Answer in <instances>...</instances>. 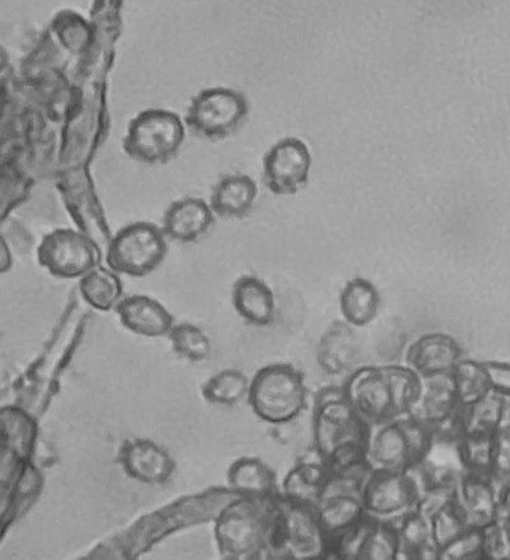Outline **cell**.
I'll list each match as a JSON object with an SVG mask.
<instances>
[{"instance_id":"20","label":"cell","mask_w":510,"mask_h":560,"mask_svg":"<svg viewBox=\"0 0 510 560\" xmlns=\"http://www.w3.org/2000/svg\"><path fill=\"white\" fill-rule=\"evenodd\" d=\"M329 477V467L313 448L310 456L300 458L288 470L280 487L281 497L288 502L316 510Z\"/></svg>"},{"instance_id":"1","label":"cell","mask_w":510,"mask_h":560,"mask_svg":"<svg viewBox=\"0 0 510 560\" xmlns=\"http://www.w3.org/2000/svg\"><path fill=\"white\" fill-rule=\"evenodd\" d=\"M280 495L236 497V500L228 503L220 512L215 524L220 553L239 560H268Z\"/></svg>"},{"instance_id":"27","label":"cell","mask_w":510,"mask_h":560,"mask_svg":"<svg viewBox=\"0 0 510 560\" xmlns=\"http://www.w3.org/2000/svg\"><path fill=\"white\" fill-rule=\"evenodd\" d=\"M251 378L240 370L227 368L213 374L201 388L204 401L211 405L233 408L248 400Z\"/></svg>"},{"instance_id":"21","label":"cell","mask_w":510,"mask_h":560,"mask_svg":"<svg viewBox=\"0 0 510 560\" xmlns=\"http://www.w3.org/2000/svg\"><path fill=\"white\" fill-rule=\"evenodd\" d=\"M232 302L238 316L251 326H270L276 318L275 293L254 275H242L234 282Z\"/></svg>"},{"instance_id":"4","label":"cell","mask_w":510,"mask_h":560,"mask_svg":"<svg viewBox=\"0 0 510 560\" xmlns=\"http://www.w3.org/2000/svg\"><path fill=\"white\" fill-rule=\"evenodd\" d=\"M306 377L292 364L261 368L250 381L248 405L258 419L271 425L290 424L308 406Z\"/></svg>"},{"instance_id":"32","label":"cell","mask_w":510,"mask_h":560,"mask_svg":"<svg viewBox=\"0 0 510 560\" xmlns=\"http://www.w3.org/2000/svg\"><path fill=\"white\" fill-rule=\"evenodd\" d=\"M51 28L58 36L60 44L71 52L85 51L93 42V30H91L88 22L79 13L72 11L59 12L51 23Z\"/></svg>"},{"instance_id":"30","label":"cell","mask_w":510,"mask_h":560,"mask_svg":"<svg viewBox=\"0 0 510 560\" xmlns=\"http://www.w3.org/2000/svg\"><path fill=\"white\" fill-rule=\"evenodd\" d=\"M175 354L190 363H202L212 352V342L200 326L181 322L167 335Z\"/></svg>"},{"instance_id":"33","label":"cell","mask_w":510,"mask_h":560,"mask_svg":"<svg viewBox=\"0 0 510 560\" xmlns=\"http://www.w3.org/2000/svg\"><path fill=\"white\" fill-rule=\"evenodd\" d=\"M428 520L432 541L439 549L446 547L447 544L452 542L456 538H460L462 534L470 530L460 511L456 510L453 500L434 512Z\"/></svg>"},{"instance_id":"19","label":"cell","mask_w":510,"mask_h":560,"mask_svg":"<svg viewBox=\"0 0 510 560\" xmlns=\"http://www.w3.org/2000/svg\"><path fill=\"white\" fill-rule=\"evenodd\" d=\"M116 313L120 325L127 331L146 339L167 337L177 324L171 312L157 299L149 295L126 296Z\"/></svg>"},{"instance_id":"13","label":"cell","mask_w":510,"mask_h":560,"mask_svg":"<svg viewBox=\"0 0 510 560\" xmlns=\"http://www.w3.org/2000/svg\"><path fill=\"white\" fill-rule=\"evenodd\" d=\"M330 553L336 560H401L393 526L369 517L331 539Z\"/></svg>"},{"instance_id":"17","label":"cell","mask_w":510,"mask_h":560,"mask_svg":"<svg viewBox=\"0 0 510 560\" xmlns=\"http://www.w3.org/2000/svg\"><path fill=\"white\" fill-rule=\"evenodd\" d=\"M216 214L210 203L198 197H185L167 207L162 229L167 240L181 244L195 243L215 225Z\"/></svg>"},{"instance_id":"6","label":"cell","mask_w":510,"mask_h":560,"mask_svg":"<svg viewBox=\"0 0 510 560\" xmlns=\"http://www.w3.org/2000/svg\"><path fill=\"white\" fill-rule=\"evenodd\" d=\"M169 253L162 226L147 221L121 228L106 245V265L119 276L143 279L154 273Z\"/></svg>"},{"instance_id":"26","label":"cell","mask_w":510,"mask_h":560,"mask_svg":"<svg viewBox=\"0 0 510 560\" xmlns=\"http://www.w3.org/2000/svg\"><path fill=\"white\" fill-rule=\"evenodd\" d=\"M37 432L36 420L21 406L3 409L4 451L10 450L16 459L32 463Z\"/></svg>"},{"instance_id":"3","label":"cell","mask_w":510,"mask_h":560,"mask_svg":"<svg viewBox=\"0 0 510 560\" xmlns=\"http://www.w3.org/2000/svg\"><path fill=\"white\" fill-rule=\"evenodd\" d=\"M436 434L408 417L370 425L365 459L371 471H407L431 455Z\"/></svg>"},{"instance_id":"18","label":"cell","mask_w":510,"mask_h":560,"mask_svg":"<svg viewBox=\"0 0 510 560\" xmlns=\"http://www.w3.org/2000/svg\"><path fill=\"white\" fill-rule=\"evenodd\" d=\"M460 343L441 332L425 334L411 343L407 365L420 377L452 374L463 359Z\"/></svg>"},{"instance_id":"37","label":"cell","mask_w":510,"mask_h":560,"mask_svg":"<svg viewBox=\"0 0 510 560\" xmlns=\"http://www.w3.org/2000/svg\"><path fill=\"white\" fill-rule=\"evenodd\" d=\"M484 365L491 393L510 400V363L489 360Z\"/></svg>"},{"instance_id":"2","label":"cell","mask_w":510,"mask_h":560,"mask_svg":"<svg viewBox=\"0 0 510 560\" xmlns=\"http://www.w3.org/2000/svg\"><path fill=\"white\" fill-rule=\"evenodd\" d=\"M370 425L344 400L315 406L313 448L330 471L367 462Z\"/></svg>"},{"instance_id":"40","label":"cell","mask_w":510,"mask_h":560,"mask_svg":"<svg viewBox=\"0 0 510 560\" xmlns=\"http://www.w3.org/2000/svg\"><path fill=\"white\" fill-rule=\"evenodd\" d=\"M500 560H510V559H500Z\"/></svg>"},{"instance_id":"42","label":"cell","mask_w":510,"mask_h":560,"mask_svg":"<svg viewBox=\"0 0 510 560\" xmlns=\"http://www.w3.org/2000/svg\"><path fill=\"white\" fill-rule=\"evenodd\" d=\"M269 560H272V559H269Z\"/></svg>"},{"instance_id":"7","label":"cell","mask_w":510,"mask_h":560,"mask_svg":"<svg viewBox=\"0 0 510 560\" xmlns=\"http://www.w3.org/2000/svg\"><path fill=\"white\" fill-rule=\"evenodd\" d=\"M329 550L330 539L316 510L288 502L280 495L268 560H322Z\"/></svg>"},{"instance_id":"8","label":"cell","mask_w":510,"mask_h":560,"mask_svg":"<svg viewBox=\"0 0 510 560\" xmlns=\"http://www.w3.org/2000/svg\"><path fill=\"white\" fill-rule=\"evenodd\" d=\"M250 105L242 92L228 88H209L190 100L186 127L195 137L210 142L227 140L246 125Z\"/></svg>"},{"instance_id":"15","label":"cell","mask_w":510,"mask_h":560,"mask_svg":"<svg viewBox=\"0 0 510 560\" xmlns=\"http://www.w3.org/2000/svg\"><path fill=\"white\" fill-rule=\"evenodd\" d=\"M453 501L470 530H483L495 523L498 486L491 478L461 471L455 480Z\"/></svg>"},{"instance_id":"10","label":"cell","mask_w":510,"mask_h":560,"mask_svg":"<svg viewBox=\"0 0 510 560\" xmlns=\"http://www.w3.org/2000/svg\"><path fill=\"white\" fill-rule=\"evenodd\" d=\"M36 258L52 278L81 280L102 266L103 250L100 244L86 233L60 228L43 236Z\"/></svg>"},{"instance_id":"38","label":"cell","mask_w":510,"mask_h":560,"mask_svg":"<svg viewBox=\"0 0 510 560\" xmlns=\"http://www.w3.org/2000/svg\"><path fill=\"white\" fill-rule=\"evenodd\" d=\"M12 267V256L11 249L9 248V244H7L5 237L3 236L2 244V270L0 272L5 273Z\"/></svg>"},{"instance_id":"28","label":"cell","mask_w":510,"mask_h":560,"mask_svg":"<svg viewBox=\"0 0 510 560\" xmlns=\"http://www.w3.org/2000/svg\"><path fill=\"white\" fill-rule=\"evenodd\" d=\"M495 439L497 435H462L455 442L461 471L491 478Z\"/></svg>"},{"instance_id":"16","label":"cell","mask_w":510,"mask_h":560,"mask_svg":"<svg viewBox=\"0 0 510 560\" xmlns=\"http://www.w3.org/2000/svg\"><path fill=\"white\" fill-rule=\"evenodd\" d=\"M361 341L357 329L344 320L334 322L319 339L317 362L332 377L345 380L360 368Z\"/></svg>"},{"instance_id":"11","label":"cell","mask_w":510,"mask_h":560,"mask_svg":"<svg viewBox=\"0 0 510 560\" xmlns=\"http://www.w3.org/2000/svg\"><path fill=\"white\" fill-rule=\"evenodd\" d=\"M342 386L346 401L369 425L400 418L386 365H361Z\"/></svg>"},{"instance_id":"23","label":"cell","mask_w":510,"mask_h":560,"mask_svg":"<svg viewBox=\"0 0 510 560\" xmlns=\"http://www.w3.org/2000/svg\"><path fill=\"white\" fill-rule=\"evenodd\" d=\"M227 485L236 497L273 498L281 494L277 474L260 457H240L228 467Z\"/></svg>"},{"instance_id":"39","label":"cell","mask_w":510,"mask_h":560,"mask_svg":"<svg viewBox=\"0 0 510 560\" xmlns=\"http://www.w3.org/2000/svg\"><path fill=\"white\" fill-rule=\"evenodd\" d=\"M221 560H239V559L224 557V559H221Z\"/></svg>"},{"instance_id":"9","label":"cell","mask_w":510,"mask_h":560,"mask_svg":"<svg viewBox=\"0 0 510 560\" xmlns=\"http://www.w3.org/2000/svg\"><path fill=\"white\" fill-rule=\"evenodd\" d=\"M424 492L416 466L407 471H372L363 493L365 515L377 523L398 524L417 511Z\"/></svg>"},{"instance_id":"36","label":"cell","mask_w":510,"mask_h":560,"mask_svg":"<svg viewBox=\"0 0 510 560\" xmlns=\"http://www.w3.org/2000/svg\"><path fill=\"white\" fill-rule=\"evenodd\" d=\"M482 535L487 560L510 559L508 527L494 523L483 528Z\"/></svg>"},{"instance_id":"29","label":"cell","mask_w":510,"mask_h":560,"mask_svg":"<svg viewBox=\"0 0 510 560\" xmlns=\"http://www.w3.org/2000/svg\"><path fill=\"white\" fill-rule=\"evenodd\" d=\"M456 397L466 408L491 393L487 382L484 362L463 358L452 372Z\"/></svg>"},{"instance_id":"14","label":"cell","mask_w":510,"mask_h":560,"mask_svg":"<svg viewBox=\"0 0 510 560\" xmlns=\"http://www.w3.org/2000/svg\"><path fill=\"white\" fill-rule=\"evenodd\" d=\"M117 462L129 479L146 486H165L177 470L169 451L149 439L121 442Z\"/></svg>"},{"instance_id":"22","label":"cell","mask_w":510,"mask_h":560,"mask_svg":"<svg viewBox=\"0 0 510 560\" xmlns=\"http://www.w3.org/2000/svg\"><path fill=\"white\" fill-rule=\"evenodd\" d=\"M258 198V186L247 174H228L213 187L210 206L217 218L240 220L247 218Z\"/></svg>"},{"instance_id":"41","label":"cell","mask_w":510,"mask_h":560,"mask_svg":"<svg viewBox=\"0 0 510 560\" xmlns=\"http://www.w3.org/2000/svg\"><path fill=\"white\" fill-rule=\"evenodd\" d=\"M509 535H510V525H509Z\"/></svg>"},{"instance_id":"12","label":"cell","mask_w":510,"mask_h":560,"mask_svg":"<svg viewBox=\"0 0 510 560\" xmlns=\"http://www.w3.org/2000/svg\"><path fill=\"white\" fill-rule=\"evenodd\" d=\"M311 155L299 138L287 137L273 144L263 158V180L273 195H295L309 180Z\"/></svg>"},{"instance_id":"5","label":"cell","mask_w":510,"mask_h":560,"mask_svg":"<svg viewBox=\"0 0 510 560\" xmlns=\"http://www.w3.org/2000/svg\"><path fill=\"white\" fill-rule=\"evenodd\" d=\"M186 137V122L177 113L151 107L129 121L123 150L135 163L166 165L178 156Z\"/></svg>"},{"instance_id":"25","label":"cell","mask_w":510,"mask_h":560,"mask_svg":"<svg viewBox=\"0 0 510 560\" xmlns=\"http://www.w3.org/2000/svg\"><path fill=\"white\" fill-rule=\"evenodd\" d=\"M80 295L91 308L102 312H116L124 295L123 282L111 268L98 266L79 283Z\"/></svg>"},{"instance_id":"31","label":"cell","mask_w":510,"mask_h":560,"mask_svg":"<svg viewBox=\"0 0 510 560\" xmlns=\"http://www.w3.org/2000/svg\"><path fill=\"white\" fill-rule=\"evenodd\" d=\"M398 535L401 560L418 553L432 546V536L429 520L416 511L410 516L392 525Z\"/></svg>"},{"instance_id":"35","label":"cell","mask_w":510,"mask_h":560,"mask_svg":"<svg viewBox=\"0 0 510 560\" xmlns=\"http://www.w3.org/2000/svg\"><path fill=\"white\" fill-rule=\"evenodd\" d=\"M491 479L498 487H510V431L495 439Z\"/></svg>"},{"instance_id":"34","label":"cell","mask_w":510,"mask_h":560,"mask_svg":"<svg viewBox=\"0 0 510 560\" xmlns=\"http://www.w3.org/2000/svg\"><path fill=\"white\" fill-rule=\"evenodd\" d=\"M439 560H487L482 530H467L439 549Z\"/></svg>"},{"instance_id":"24","label":"cell","mask_w":510,"mask_h":560,"mask_svg":"<svg viewBox=\"0 0 510 560\" xmlns=\"http://www.w3.org/2000/svg\"><path fill=\"white\" fill-rule=\"evenodd\" d=\"M379 310V291L369 280L354 278L341 290L340 312L347 325L356 329L367 327L376 320Z\"/></svg>"}]
</instances>
